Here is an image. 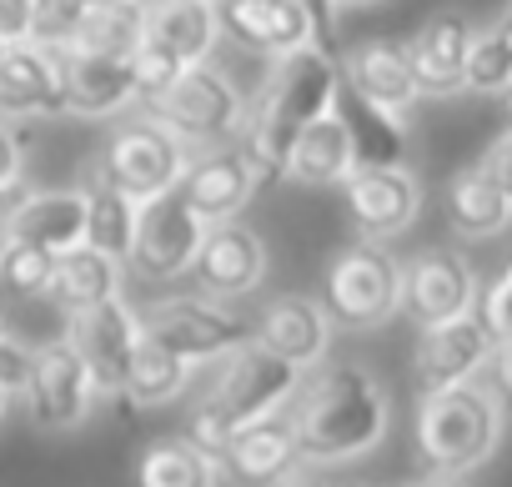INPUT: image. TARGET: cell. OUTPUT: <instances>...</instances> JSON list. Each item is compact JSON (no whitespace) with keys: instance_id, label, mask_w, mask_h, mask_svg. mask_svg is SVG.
Wrapping results in <instances>:
<instances>
[{"instance_id":"1","label":"cell","mask_w":512,"mask_h":487,"mask_svg":"<svg viewBox=\"0 0 512 487\" xmlns=\"http://www.w3.org/2000/svg\"><path fill=\"white\" fill-rule=\"evenodd\" d=\"M337 91H342V71H337L332 51L302 46V51L282 56L272 66L262 96H256V106L241 121V156L251 161V171L262 181L282 176L297 136L337 106Z\"/></svg>"},{"instance_id":"2","label":"cell","mask_w":512,"mask_h":487,"mask_svg":"<svg viewBox=\"0 0 512 487\" xmlns=\"http://www.w3.org/2000/svg\"><path fill=\"white\" fill-rule=\"evenodd\" d=\"M297 427V447L302 462H352L362 452H372L387 437V392L382 382L357 367V362H332L317 367L302 387H297V407L287 412Z\"/></svg>"},{"instance_id":"3","label":"cell","mask_w":512,"mask_h":487,"mask_svg":"<svg viewBox=\"0 0 512 487\" xmlns=\"http://www.w3.org/2000/svg\"><path fill=\"white\" fill-rule=\"evenodd\" d=\"M302 387V367L272 357L267 347H236L226 352V367L216 372V382L206 387V397L196 402V417H191V442L206 447L211 457L226 447L231 432L262 422L272 412H282Z\"/></svg>"},{"instance_id":"4","label":"cell","mask_w":512,"mask_h":487,"mask_svg":"<svg viewBox=\"0 0 512 487\" xmlns=\"http://www.w3.org/2000/svg\"><path fill=\"white\" fill-rule=\"evenodd\" d=\"M507 412L497 407L492 387L457 382L442 392H422L417 407V457L432 477H467L477 472L502 442Z\"/></svg>"},{"instance_id":"5","label":"cell","mask_w":512,"mask_h":487,"mask_svg":"<svg viewBox=\"0 0 512 487\" xmlns=\"http://www.w3.org/2000/svg\"><path fill=\"white\" fill-rule=\"evenodd\" d=\"M151 121H161L186 151L206 146H226L231 136H241V121H246V106H241V91L236 81L211 66V61H196V66H181V76L166 86V96L146 111Z\"/></svg>"},{"instance_id":"6","label":"cell","mask_w":512,"mask_h":487,"mask_svg":"<svg viewBox=\"0 0 512 487\" xmlns=\"http://www.w3.org/2000/svg\"><path fill=\"white\" fill-rule=\"evenodd\" d=\"M397 282H402V262L382 241H357L327 267L322 312L332 327H347V332L382 327L397 317Z\"/></svg>"},{"instance_id":"7","label":"cell","mask_w":512,"mask_h":487,"mask_svg":"<svg viewBox=\"0 0 512 487\" xmlns=\"http://www.w3.org/2000/svg\"><path fill=\"white\" fill-rule=\"evenodd\" d=\"M186 166H191V151L161 126V121H131V126H121L116 136H111V146H106V156H101V181H111L121 196H131L136 206L141 201H151V196H166V191H176L181 186V176H186Z\"/></svg>"},{"instance_id":"8","label":"cell","mask_w":512,"mask_h":487,"mask_svg":"<svg viewBox=\"0 0 512 487\" xmlns=\"http://www.w3.org/2000/svg\"><path fill=\"white\" fill-rule=\"evenodd\" d=\"M141 332L166 347L171 357H181L186 367L191 362H216L236 347L251 342V327L236 322L226 307H216L211 297H171V302H156L146 317H141Z\"/></svg>"},{"instance_id":"9","label":"cell","mask_w":512,"mask_h":487,"mask_svg":"<svg viewBox=\"0 0 512 487\" xmlns=\"http://www.w3.org/2000/svg\"><path fill=\"white\" fill-rule=\"evenodd\" d=\"M206 236V221L181 201V191L151 196L136 206V236H131V252L126 262L146 277V282H171L186 277L196 262V247Z\"/></svg>"},{"instance_id":"10","label":"cell","mask_w":512,"mask_h":487,"mask_svg":"<svg viewBox=\"0 0 512 487\" xmlns=\"http://www.w3.org/2000/svg\"><path fill=\"white\" fill-rule=\"evenodd\" d=\"M397 312H407L417 327H437V322H457V317L477 312V272H472V262L462 252H452V247L417 252L412 262H402Z\"/></svg>"},{"instance_id":"11","label":"cell","mask_w":512,"mask_h":487,"mask_svg":"<svg viewBox=\"0 0 512 487\" xmlns=\"http://www.w3.org/2000/svg\"><path fill=\"white\" fill-rule=\"evenodd\" d=\"M26 402H31V417L51 432H66V427H81L91 402H96V382L81 362V352L61 337V342H46L36 357H31V377H26Z\"/></svg>"},{"instance_id":"12","label":"cell","mask_w":512,"mask_h":487,"mask_svg":"<svg viewBox=\"0 0 512 487\" xmlns=\"http://www.w3.org/2000/svg\"><path fill=\"white\" fill-rule=\"evenodd\" d=\"M422 211V181L407 166H362L347 176V216L362 241L402 236Z\"/></svg>"},{"instance_id":"13","label":"cell","mask_w":512,"mask_h":487,"mask_svg":"<svg viewBox=\"0 0 512 487\" xmlns=\"http://www.w3.org/2000/svg\"><path fill=\"white\" fill-rule=\"evenodd\" d=\"M216 467H221V477H231L241 487H282L287 477L302 472V447H297L292 417L272 412L262 422L231 432L226 447L216 452Z\"/></svg>"},{"instance_id":"14","label":"cell","mask_w":512,"mask_h":487,"mask_svg":"<svg viewBox=\"0 0 512 487\" xmlns=\"http://www.w3.org/2000/svg\"><path fill=\"white\" fill-rule=\"evenodd\" d=\"M492 352H497V342H492V332L482 327L477 312H467L457 322L422 327L417 352H412L417 387L422 392H442V387H457V382H477V372L492 362Z\"/></svg>"},{"instance_id":"15","label":"cell","mask_w":512,"mask_h":487,"mask_svg":"<svg viewBox=\"0 0 512 487\" xmlns=\"http://www.w3.org/2000/svg\"><path fill=\"white\" fill-rule=\"evenodd\" d=\"M66 342L81 352V362H86V372L96 382V397L101 392H121L126 362H131V352L141 342V317L121 297H111V302H101L91 312H76Z\"/></svg>"},{"instance_id":"16","label":"cell","mask_w":512,"mask_h":487,"mask_svg":"<svg viewBox=\"0 0 512 487\" xmlns=\"http://www.w3.org/2000/svg\"><path fill=\"white\" fill-rule=\"evenodd\" d=\"M191 277L196 287L221 302V297H246L256 282L267 277V247L262 236L241 221H216L206 226L201 247H196V262H191Z\"/></svg>"},{"instance_id":"17","label":"cell","mask_w":512,"mask_h":487,"mask_svg":"<svg viewBox=\"0 0 512 487\" xmlns=\"http://www.w3.org/2000/svg\"><path fill=\"white\" fill-rule=\"evenodd\" d=\"M61 51H46L36 41H16L0 61V121H31V116H61Z\"/></svg>"},{"instance_id":"18","label":"cell","mask_w":512,"mask_h":487,"mask_svg":"<svg viewBox=\"0 0 512 487\" xmlns=\"http://www.w3.org/2000/svg\"><path fill=\"white\" fill-rule=\"evenodd\" d=\"M472 21L462 11H437L422 21V31L407 41V61L422 96H457L467 81V51H472Z\"/></svg>"},{"instance_id":"19","label":"cell","mask_w":512,"mask_h":487,"mask_svg":"<svg viewBox=\"0 0 512 487\" xmlns=\"http://www.w3.org/2000/svg\"><path fill=\"white\" fill-rule=\"evenodd\" d=\"M216 21H221V31L246 41L251 51H267L277 61L302 51V46H317L312 16L297 0H216Z\"/></svg>"},{"instance_id":"20","label":"cell","mask_w":512,"mask_h":487,"mask_svg":"<svg viewBox=\"0 0 512 487\" xmlns=\"http://www.w3.org/2000/svg\"><path fill=\"white\" fill-rule=\"evenodd\" d=\"M337 71H342V86H347V91H357L362 101H372V106H382V111L407 116V111L422 101L402 41H362L357 51H347V56L337 61Z\"/></svg>"},{"instance_id":"21","label":"cell","mask_w":512,"mask_h":487,"mask_svg":"<svg viewBox=\"0 0 512 487\" xmlns=\"http://www.w3.org/2000/svg\"><path fill=\"white\" fill-rule=\"evenodd\" d=\"M6 241L41 252H71L86 241V191H26L6 211Z\"/></svg>"},{"instance_id":"22","label":"cell","mask_w":512,"mask_h":487,"mask_svg":"<svg viewBox=\"0 0 512 487\" xmlns=\"http://www.w3.org/2000/svg\"><path fill=\"white\" fill-rule=\"evenodd\" d=\"M256 176L251 171V161L241 156V151H211V156H201V161H191L186 166V176H181V201L206 221V226H216V221H236L241 216V206L251 201V191H256Z\"/></svg>"},{"instance_id":"23","label":"cell","mask_w":512,"mask_h":487,"mask_svg":"<svg viewBox=\"0 0 512 487\" xmlns=\"http://www.w3.org/2000/svg\"><path fill=\"white\" fill-rule=\"evenodd\" d=\"M251 342L307 372V367H317L327 357L332 322H327L322 302H312V297H277V302H267V312H262V322H256Z\"/></svg>"},{"instance_id":"24","label":"cell","mask_w":512,"mask_h":487,"mask_svg":"<svg viewBox=\"0 0 512 487\" xmlns=\"http://www.w3.org/2000/svg\"><path fill=\"white\" fill-rule=\"evenodd\" d=\"M61 101L71 116H116L136 101V81H131V56H76L61 51Z\"/></svg>"},{"instance_id":"25","label":"cell","mask_w":512,"mask_h":487,"mask_svg":"<svg viewBox=\"0 0 512 487\" xmlns=\"http://www.w3.org/2000/svg\"><path fill=\"white\" fill-rule=\"evenodd\" d=\"M216 36V0H146V41L166 46L181 66L211 61Z\"/></svg>"},{"instance_id":"26","label":"cell","mask_w":512,"mask_h":487,"mask_svg":"<svg viewBox=\"0 0 512 487\" xmlns=\"http://www.w3.org/2000/svg\"><path fill=\"white\" fill-rule=\"evenodd\" d=\"M121 267H126V262H116V257L86 247V241H76L71 252L56 257V272H51V292H46V297H51L66 317L91 312V307L121 297Z\"/></svg>"},{"instance_id":"27","label":"cell","mask_w":512,"mask_h":487,"mask_svg":"<svg viewBox=\"0 0 512 487\" xmlns=\"http://www.w3.org/2000/svg\"><path fill=\"white\" fill-rule=\"evenodd\" d=\"M337 116L347 126L352 141V166H402L407 161V126L397 111H382L372 101H362L357 91H337Z\"/></svg>"},{"instance_id":"28","label":"cell","mask_w":512,"mask_h":487,"mask_svg":"<svg viewBox=\"0 0 512 487\" xmlns=\"http://www.w3.org/2000/svg\"><path fill=\"white\" fill-rule=\"evenodd\" d=\"M352 171H357V166H352V141H347V126H342V116H337V106H332L327 116H317V121L297 136V146H292L282 176H292L297 186H337V181H347Z\"/></svg>"},{"instance_id":"29","label":"cell","mask_w":512,"mask_h":487,"mask_svg":"<svg viewBox=\"0 0 512 487\" xmlns=\"http://www.w3.org/2000/svg\"><path fill=\"white\" fill-rule=\"evenodd\" d=\"M507 221H512V201H507L477 166H467V171H457V176L447 181V226H452L457 236L487 241V236L507 231Z\"/></svg>"},{"instance_id":"30","label":"cell","mask_w":512,"mask_h":487,"mask_svg":"<svg viewBox=\"0 0 512 487\" xmlns=\"http://www.w3.org/2000/svg\"><path fill=\"white\" fill-rule=\"evenodd\" d=\"M136 487H216L221 467L206 447L181 442V437H161L136 457Z\"/></svg>"},{"instance_id":"31","label":"cell","mask_w":512,"mask_h":487,"mask_svg":"<svg viewBox=\"0 0 512 487\" xmlns=\"http://www.w3.org/2000/svg\"><path fill=\"white\" fill-rule=\"evenodd\" d=\"M146 41V0H116V6H86L81 31L66 51L76 56H131Z\"/></svg>"},{"instance_id":"32","label":"cell","mask_w":512,"mask_h":487,"mask_svg":"<svg viewBox=\"0 0 512 487\" xmlns=\"http://www.w3.org/2000/svg\"><path fill=\"white\" fill-rule=\"evenodd\" d=\"M186 372H191V367H186L181 357H171L166 347H156V342L141 332V342H136L131 362H126L121 392H126L136 407H161V402H171V397L186 392Z\"/></svg>"},{"instance_id":"33","label":"cell","mask_w":512,"mask_h":487,"mask_svg":"<svg viewBox=\"0 0 512 487\" xmlns=\"http://www.w3.org/2000/svg\"><path fill=\"white\" fill-rule=\"evenodd\" d=\"M131 236H136V201L121 196L111 181H91L86 186V247L126 262L131 252Z\"/></svg>"},{"instance_id":"34","label":"cell","mask_w":512,"mask_h":487,"mask_svg":"<svg viewBox=\"0 0 512 487\" xmlns=\"http://www.w3.org/2000/svg\"><path fill=\"white\" fill-rule=\"evenodd\" d=\"M512 86V6L472 36V51H467V81L462 91H482V96H502Z\"/></svg>"},{"instance_id":"35","label":"cell","mask_w":512,"mask_h":487,"mask_svg":"<svg viewBox=\"0 0 512 487\" xmlns=\"http://www.w3.org/2000/svg\"><path fill=\"white\" fill-rule=\"evenodd\" d=\"M51 272H56V252L21 247V241H6V252H0V287L11 297H46Z\"/></svg>"},{"instance_id":"36","label":"cell","mask_w":512,"mask_h":487,"mask_svg":"<svg viewBox=\"0 0 512 487\" xmlns=\"http://www.w3.org/2000/svg\"><path fill=\"white\" fill-rule=\"evenodd\" d=\"M181 76V61L166 51V46H156V41H141L136 51H131V81H136V101L151 111L161 96H166V86Z\"/></svg>"},{"instance_id":"37","label":"cell","mask_w":512,"mask_h":487,"mask_svg":"<svg viewBox=\"0 0 512 487\" xmlns=\"http://www.w3.org/2000/svg\"><path fill=\"white\" fill-rule=\"evenodd\" d=\"M81 0H31V41L46 51H66L81 31Z\"/></svg>"},{"instance_id":"38","label":"cell","mask_w":512,"mask_h":487,"mask_svg":"<svg viewBox=\"0 0 512 487\" xmlns=\"http://www.w3.org/2000/svg\"><path fill=\"white\" fill-rule=\"evenodd\" d=\"M482 327L492 332V342H512V267L482 292Z\"/></svg>"},{"instance_id":"39","label":"cell","mask_w":512,"mask_h":487,"mask_svg":"<svg viewBox=\"0 0 512 487\" xmlns=\"http://www.w3.org/2000/svg\"><path fill=\"white\" fill-rule=\"evenodd\" d=\"M31 347L16 342V337H0V387H6L11 397L26 392V377H31Z\"/></svg>"},{"instance_id":"40","label":"cell","mask_w":512,"mask_h":487,"mask_svg":"<svg viewBox=\"0 0 512 487\" xmlns=\"http://www.w3.org/2000/svg\"><path fill=\"white\" fill-rule=\"evenodd\" d=\"M477 171H482V176H487V181H492V186H497V191L512 201V131H507V136H497V141L482 151Z\"/></svg>"},{"instance_id":"41","label":"cell","mask_w":512,"mask_h":487,"mask_svg":"<svg viewBox=\"0 0 512 487\" xmlns=\"http://www.w3.org/2000/svg\"><path fill=\"white\" fill-rule=\"evenodd\" d=\"M0 41H31V0H0Z\"/></svg>"},{"instance_id":"42","label":"cell","mask_w":512,"mask_h":487,"mask_svg":"<svg viewBox=\"0 0 512 487\" xmlns=\"http://www.w3.org/2000/svg\"><path fill=\"white\" fill-rule=\"evenodd\" d=\"M21 166H26V161H21V136L0 121V196L21 181Z\"/></svg>"},{"instance_id":"43","label":"cell","mask_w":512,"mask_h":487,"mask_svg":"<svg viewBox=\"0 0 512 487\" xmlns=\"http://www.w3.org/2000/svg\"><path fill=\"white\" fill-rule=\"evenodd\" d=\"M487 367H492V397L512 417V342H497V352H492Z\"/></svg>"},{"instance_id":"44","label":"cell","mask_w":512,"mask_h":487,"mask_svg":"<svg viewBox=\"0 0 512 487\" xmlns=\"http://www.w3.org/2000/svg\"><path fill=\"white\" fill-rule=\"evenodd\" d=\"M297 6L312 16L317 46H322V51H332V41H337V6H332V0H297Z\"/></svg>"},{"instance_id":"45","label":"cell","mask_w":512,"mask_h":487,"mask_svg":"<svg viewBox=\"0 0 512 487\" xmlns=\"http://www.w3.org/2000/svg\"><path fill=\"white\" fill-rule=\"evenodd\" d=\"M407 487H462L457 477H422V482H407Z\"/></svg>"},{"instance_id":"46","label":"cell","mask_w":512,"mask_h":487,"mask_svg":"<svg viewBox=\"0 0 512 487\" xmlns=\"http://www.w3.org/2000/svg\"><path fill=\"white\" fill-rule=\"evenodd\" d=\"M282 487H327V482H317V477H302V472H297V477H287Z\"/></svg>"},{"instance_id":"47","label":"cell","mask_w":512,"mask_h":487,"mask_svg":"<svg viewBox=\"0 0 512 487\" xmlns=\"http://www.w3.org/2000/svg\"><path fill=\"white\" fill-rule=\"evenodd\" d=\"M6 211L11 206H6V196H0V252H6Z\"/></svg>"},{"instance_id":"48","label":"cell","mask_w":512,"mask_h":487,"mask_svg":"<svg viewBox=\"0 0 512 487\" xmlns=\"http://www.w3.org/2000/svg\"><path fill=\"white\" fill-rule=\"evenodd\" d=\"M332 6L342 11V6H377V0H332Z\"/></svg>"},{"instance_id":"49","label":"cell","mask_w":512,"mask_h":487,"mask_svg":"<svg viewBox=\"0 0 512 487\" xmlns=\"http://www.w3.org/2000/svg\"><path fill=\"white\" fill-rule=\"evenodd\" d=\"M502 101H507V131H512V86L502 91Z\"/></svg>"},{"instance_id":"50","label":"cell","mask_w":512,"mask_h":487,"mask_svg":"<svg viewBox=\"0 0 512 487\" xmlns=\"http://www.w3.org/2000/svg\"><path fill=\"white\" fill-rule=\"evenodd\" d=\"M6 407H11V392H6V387H0V417H6Z\"/></svg>"},{"instance_id":"51","label":"cell","mask_w":512,"mask_h":487,"mask_svg":"<svg viewBox=\"0 0 512 487\" xmlns=\"http://www.w3.org/2000/svg\"><path fill=\"white\" fill-rule=\"evenodd\" d=\"M81 6H116V0H81Z\"/></svg>"},{"instance_id":"52","label":"cell","mask_w":512,"mask_h":487,"mask_svg":"<svg viewBox=\"0 0 512 487\" xmlns=\"http://www.w3.org/2000/svg\"><path fill=\"white\" fill-rule=\"evenodd\" d=\"M6 51H11V46H6V41H0V61H6Z\"/></svg>"},{"instance_id":"53","label":"cell","mask_w":512,"mask_h":487,"mask_svg":"<svg viewBox=\"0 0 512 487\" xmlns=\"http://www.w3.org/2000/svg\"><path fill=\"white\" fill-rule=\"evenodd\" d=\"M0 337H6V332H0Z\"/></svg>"}]
</instances>
